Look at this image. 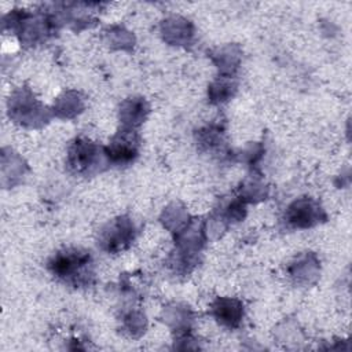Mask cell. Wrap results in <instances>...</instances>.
Masks as SVG:
<instances>
[{
  "label": "cell",
  "instance_id": "1",
  "mask_svg": "<svg viewBox=\"0 0 352 352\" xmlns=\"http://www.w3.org/2000/svg\"><path fill=\"white\" fill-rule=\"evenodd\" d=\"M50 268L54 275L74 286L88 283L92 275L91 257L88 253L80 250H65L58 253L50 263Z\"/></svg>",
  "mask_w": 352,
  "mask_h": 352
},
{
  "label": "cell",
  "instance_id": "2",
  "mask_svg": "<svg viewBox=\"0 0 352 352\" xmlns=\"http://www.w3.org/2000/svg\"><path fill=\"white\" fill-rule=\"evenodd\" d=\"M133 238V227L126 219H120L103 235V243L107 250L116 252L125 248Z\"/></svg>",
  "mask_w": 352,
  "mask_h": 352
},
{
  "label": "cell",
  "instance_id": "3",
  "mask_svg": "<svg viewBox=\"0 0 352 352\" xmlns=\"http://www.w3.org/2000/svg\"><path fill=\"white\" fill-rule=\"evenodd\" d=\"M136 143L133 131H122L110 144L107 155L116 162H128L136 155Z\"/></svg>",
  "mask_w": 352,
  "mask_h": 352
},
{
  "label": "cell",
  "instance_id": "4",
  "mask_svg": "<svg viewBox=\"0 0 352 352\" xmlns=\"http://www.w3.org/2000/svg\"><path fill=\"white\" fill-rule=\"evenodd\" d=\"M96 158V147L87 140H76L69 153V164L77 172H84L92 166Z\"/></svg>",
  "mask_w": 352,
  "mask_h": 352
},
{
  "label": "cell",
  "instance_id": "5",
  "mask_svg": "<svg viewBox=\"0 0 352 352\" xmlns=\"http://www.w3.org/2000/svg\"><path fill=\"white\" fill-rule=\"evenodd\" d=\"M316 206L311 201H298L289 210V221L297 227H308L312 226L316 219Z\"/></svg>",
  "mask_w": 352,
  "mask_h": 352
},
{
  "label": "cell",
  "instance_id": "6",
  "mask_svg": "<svg viewBox=\"0 0 352 352\" xmlns=\"http://www.w3.org/2000/svg\"><path fill=\"white\" fill-rule=\"evenodd\" d=\"M214 314L221 323L234 327L239 323V319L242 316V308L234 300H219L214 305Z\"/></svg>",
  "mask_w": 352,
  "mask_h": 352
}]
</instances>
